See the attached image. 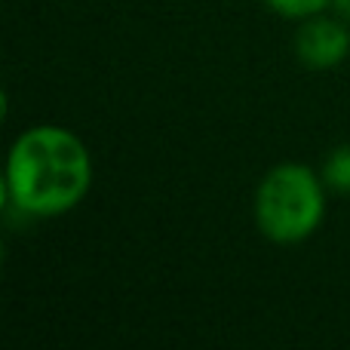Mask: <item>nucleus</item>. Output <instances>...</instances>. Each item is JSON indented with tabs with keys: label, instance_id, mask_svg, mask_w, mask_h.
<instances>
[{
	"label": "nucleus",
	"instance_id": "1",
	"mask_svg": "<svg viewBox=\"0 0 350 350\" xmlns=\"http://www.w3.org/2000/svg\"><path fill=\"white\" fill-rule=\"evenodd\" d=\"M92 163L83 142L59 126H34L16 139L6 163V191L31 215H62L90 191Z\"/></svg>",
	"mask_w": 350,
	"mask_h": 350
},
{
	"label": "nucleus",
	"instance_id": "2",
	"mask_svg": "<svg viewBox=\"0 0 350 350\" xmlns=\"http://www.w3.org/2000/svg\"><path fill=\"white\" fill-rule=\"evenodd\" d=\"M255 218L273 243H301L323 221V185L314 170L283 163L265 175L255 193Z\"/></svg>",
	"mask_w": 350,
	"mask_h": 350
},
{
	"label": "nucleus",
	"instance_id": "3",
	"mask_svg": "<svg viewBox=\"0 0 350 350\" xmlns=\"http://www.w3.org/2000/svg\"><path fill=\"white\" fill-rule=\"evenodd\" d=\"M350 53V31L332 18H310L295 37V55L308 68H335Z\"/></svg>",
	"mask_w": 350,
	"mask_h": 350
},
{
	"label": "nucleus",
	"instance_id": "4",
	"mask_svg": "<svg viewBox=\"0 0 350 350\" xmlns=\"http://www.w3.org/2000/svg\"><path fill=\"white\" fill-rule=\"evenodd\" d=\"M323 181L332 191L350 193V145H338L335 151H329L326 163H323Z\"/></svg>",
	"mask_w": 350,
	"mask_h": 350
},
{
	"label": "nucleus",
	"instance_id": "5",
	"mask_svg": "<svg viewBox=\"0 0 350 350\" xmlns=\"http://www.w3.org/2000/svg\"><path fill=\"white\" fill-rule=\"evenodd\" d=\"M265 3L286 18H308V16H317L329 0H265Z\"/></svg>",
	"mask_w": 350,
	"mask_h": 350
},
{
	"label": "nucleus",
	"instance_id": "6",
	"mask_svg": "<svg viewBox=\"0 0 350 350\" xmlns=\"http://www.w3.org/2000/svg\"><path fill=\"white\" fill-rule=\"evenodd\" d=\"M335 6H338L341 12H345V16L350 18V0H335Z\"/></svg>",
	"mask_w": 350,
	"mask_h": 350
}]
</instances>
